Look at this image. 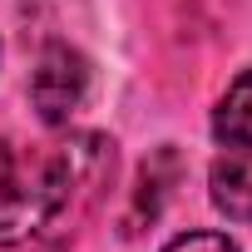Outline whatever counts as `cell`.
Segmentation results:
<instances>
[{"mask_svg": "<svg viewBox=\"0 0 252 252\" xmlns=\"http://www.w3.org/2000/svg\"><path fill=\"white\" fill-rule=\"evenodd\" d=\"M163 252H237L222 232H183V237H173Z\"/></svg>", "mask_w": 252, "mask_h": 252, "instance_id": "5", "label": "cell"}, {"mask_svg": "<svg viewBox=\"0 0 252 252\" xmlns=\"http://www.w3.org/2000/svg\"><path fill=\"white\" fill-rule=\"evenodd\" d=\"M89 94V60L69 45H50L30 74V99L45 124H69V114Z\"/></svg>", "mask_w": 252, "mask_h": 252, "instance_id": "2", "label": "cell"}, {"mask_svg": "<svg viewBox=\"0 0 252 252\" xmlns=\"http://www.w3.org/2000/svg\"><path fill=\"white\" fill-rule=\"evenodd\" d=\"M213 134L227 149H252V69H242L232 79V89L222 94V104L213 114Z\"/></svg>", "mask_w": 252, "mask_h": 252, "instance_id": "4", "label": "cell"}, {"mask_svg": "<svg viewBox=\"0 0 252 252\" xmlns=\"http://www.w3.org/2000/svg\"><path fill=\"white\" fill-rule=\"evenodd\" d=\"M114 168V144L99 134H74L30 163L0 139V247L45 232H69L99 198Z\"/></svg>", "mask_w": 252, "mask_h": 252, "instance_id": "1", "label": "cell"}, {"mask_svg": "<svg viewBox=\"0 0 252 252\" xmlns=\"http://www.w3.org/2000/svg\"><path fill=\"white\" fill-rule=\"evenodd\" d=\"M213 208L232 222H252V149H232L213 163Z\"/></svg>", "mask_w": 252, "mask_h": 252, "instance_id": "3", "label": "cell"}]
</instances>
